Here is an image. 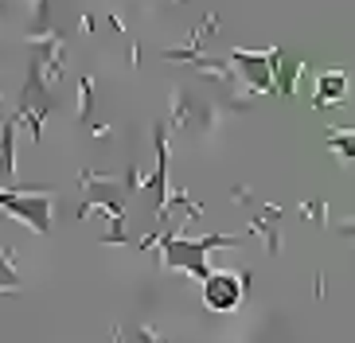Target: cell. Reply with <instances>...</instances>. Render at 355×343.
Returning a JSON list of instances; mask_svg holds the SVG:
<instances>
[{"label":"cell","mask_w":355,"mask_h":343,"mask_svg":"<svg viewBox=\"0 0 355 343\" xmlns=\"http://www.w3.org/2000/svg\"><path fill=\"white\" fill-rule=\"evenodd\" d=\"M207 304L211 308H234L239 304V281L234 277H215L207 289Z\"/></svg>","instance_id":"cell-1"}]
</instances>
